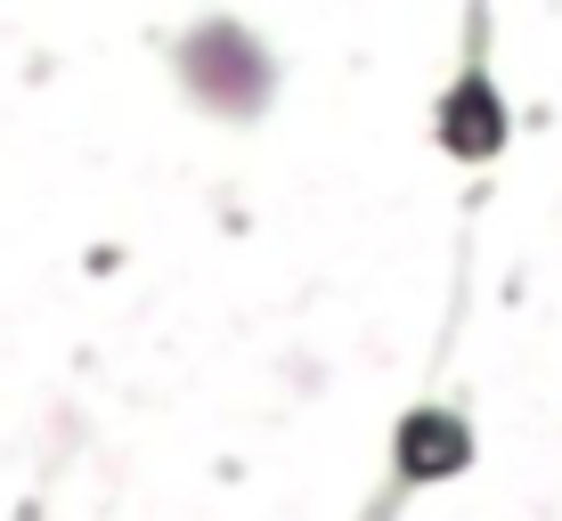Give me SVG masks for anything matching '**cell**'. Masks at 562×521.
<instances>
[{
    "mask_svg": "<svg viewBox=\"0 0 562 521\" xmlns=\"http://www.w3.org/2000/svg\"><path fill=\"white\" fill-rule=\"evenodd\" d=\"M171 73H180V90L204 114H221V123H254V114L269 106V90H278L269 42L254 25H237V16H204V25H188L180 42H171Z\"/></svg>",
    "mask_w": 562,
    "mask_h": 521,
    "instance_id": "cell-2",
    "label": "cell"
},
{
    "mask_svg": "<svg viewBox=\"0 0 562 521\" xmlns=\"http://www.w3.org/2000/svg\"><path fill=\"white\" fill-rule=\"evenodd\" d=\"M481 440H473V416L457 408V399H416V408H400L392 440H383V489L408 506L424 489H449V480L473 473Z\"/></svg>",
    "mask_w": 562,
    "mask_h": 521,
    "instance_id": "cell-3",
    "label": "cell"
},
{
    "mask_svg": "<svg viewBox=\"0 0 562 521\" xmlns=\"http://www.w3.org/2000/svg\"><path fill=\"white\" fill-rule=\"evenodd\" d=\"M392 513H400V497H392V489H375V497H367V513H359V521H392Z\"/></svg>",
    "mask_w": 562,
    "mask_h": 521,
    "instance_id": "cell-4",
    "label": "cell"
},
{
    "mask_svg": "<svg viewBox=\"0 0 562 521\" xmlns=\"http://www.w3.org/2000/svg\"><path fill=\"white\" fill-rule=\"evenodd\" d=\"M432 147L464 171H490L514 147V106H506V82H497V9L490 0H464L449 82L432 99Z\"/></svg>",
    "mask_w": 562,
    "mask_h": 521,
    "instance_id": "cell-1",
    "label": "cell"
}]
</instances>
